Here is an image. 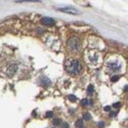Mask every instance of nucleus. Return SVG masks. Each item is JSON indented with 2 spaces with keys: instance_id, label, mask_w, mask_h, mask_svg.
I'll list each match as a JSON object with an SVG mask.
<instances>
[{
  "instance_id": "f257e3e1",
  "label": "nucleus",
  "mask_w": 128,
  "mask_h": 128,
  "mask_svg": "<svg viewBox=\"0 0 128 128\" xmlns=\"http://www.w3.org/2000/svg\"><path fill=\"white\" fill-rule=\"evenodd\" d=\"M65 68L68 74L78 75L82 71V64L77 59H68L65 63Z\"/></svg>"
},
{
  "instance_id": "f03ea898",
  "label": "nucleus",
  "mask_w": 128,
  "mask_h": 128,
  "mask_svg": "<svg viewBox=\"0 0 128 128\" xmlns=\"http://www.w3.org/2000/svg\"><path fill=\"white\" fill-rule=\"evenodd\" d=\"M67 46L72 51H78L81 48V40L76 36L70 38L67 40Z\"/></svg>"
},
{
  "instance_id": "7ed1b4c3",
  "label": "nucleus",
  "mask_w": 128,
  "mask_h": 128,
  "mask_svg": "<svg viewBox=\"0 0 128 128\" xmlns=\"http://www.w3.org/2000/svg\"><path fill=\"white\" fill-rule=\"evenodd\" d=\"M58 11H61L63 13H67V14H72V15H79L80 11L75 9L74 7L71 6H66V7H61V8H57Z\"/></svg>"
},
{
  "instance_id": "20e7f679",
  "label": "nucleus",
  "mask_w": 128,
  "mask_h": 128,
  "mask_svg": "<svg viewBox=\"0 0 128 128\" xmlns=\"http://www.w3.org/2000/svg\"><path fill=\"white\" fill-rule=\"evenodd\" d=\"M17 70H18V66H17L16 64H10V65L6 68V75H7L8 77H11V76L15 75Z\"/></svg>"
},
{
  "instance_id": "39448f33",
  "label": "nucleus",
  "mask_w": 128,
  "mask_h": 128,
  "mask_svg": "<svg viewBox=\"0 0 128 128\" xmlns=\"http://www.w3.org/2000/svg\"><path fill=\"white\" fill-rule=\"evenodd\" d=\"M42 24L46 26V27H51V26H53L55 24V22H54L53 19H51L49 17H44V18L42 19Z\"/></svg>"
},
{
  "instance_id": "423d86ee",
  "label": "nucleus",
  "mask_w": 128,
  "mask_h": 128,
  "mask_svg": "<svg viewBox=\"0 0 128 128\" xmlns=\"http://www.w3.org/2000/svg\"><path fill=\"white\" fill-rule=\"evenodd\" d=\"M108 67L110 70H112V71H117V70H119L120 65L117 64V62H110V63L108 64Z\"/></svg>"
},
{
  "instance_id": "0eeeda50",
  "label": "nucleus",
  "mask_w": 128,
  "mask_h": 128,
  "mask_svg": "<svg viewBox=\"0 0 128 128\" xmlns=\"http://www.w3.org/2000/svg\"><path fill=\"white\" fill-rule=\"evenodd\" d=\"M87 92L89 95H92L94 93V86L93 85H89L88 88H87Z\"/></svg>"
},
{
  "instance_id": "6e6552de",
  "label": "nucleus",
  "mask_w": 128,
  "mask_h": 128,
  "mask_svg": "<svg viewBox=\"0 0 128 128\" xmlns=\"http://www.w3.org/2000/svg\"><path fill=\"white\" fill-rule=\"evenodd\" d=\"M92 104H93V102H92L91 100H87V98H86V100H82V104H83V106H91Z\"/></svg>"
},
{
  "instance_id": "1a4fd4ad",
  "label": "nucleus",
  "mask_w": 128,
  "mask_h": 128,
  "mask_svg": "<svg viewBox=\"0 0 128 128\" xmlns=\"http://www.w3.org/2000/svg\"><path fill=\"white\" fill-rule=\"evenodd\" d=\"M76 125H77V127H78V128H84V123H83V120H82V119L77 120Z\"/></svg>"
},
{
  "instance_id": "9d476101",
  "label": "nucleus",
  "mask_w": 128,
  "mask_h": 128,
  "mask_svg": "<svg viewBox=\"0 0 128 128\" xmlns=\"http://www.w3.org/2000/svg\"><path fill=\"white\" fill-rule=\"evenodd\" d=\"M83 118H84L85 120H90V119H91V114H90L89 112H86V113L83 114Z\"/></svg>"
},
{
  "instance_id": "9b49d317",
  "label": "nucleus",
  "mask_w": 128,
  "mask_h": 128,
  "mask_svg": "<svg viewBox=\"0 0 128 128\" xmlns=\"http://www.w3.org/2000/svg\"><path fill=\"white\" fill-rule=\"evenodd\" d=\"M68 100H71V102H76L77 100V98L75 96H73V95H69L68 96Z\"/></svg>"
},
{
  "instance_id": "f8f14e48",
  "label": "nucleus",
  "mask_w": 128,
  "mask_h": 128,
  "mask_svg": "<svg viewBox=\"0 0 128 128\" xmlns=\"http://www.w3.org/2000/svg\"><path fill=\"white\" fill-rule=\"evenodd\" d=\"M61 123V119H59V118H55L54 120H53V124L56 126V125H59Z\"/></svg>"
},
{
  "instance_id": "ddd939ff",
  "label": "nucleus",
  "mask_w": 128,
  "mask_h": 128,
  "mask_svg": "<svg viewBox=\"0 0 128 128\" xmlns=\"http://www.w3.org/2000/svg\"><path fill=\"white\" fill-rule=\"evenodd\" d=\"M119 79V76H117V75H115V76H113V77H112V82H116V81Z\"/></svg>"
},
{
  "instance_id": "4468645a",
  "label": "nucleus",
  "mask_w": 128,
  "mask_h": 128,
  "mask_svg": "<svg viewBox=\"0 0 128 128\" xmlns=\"http://www.w3.org/2000/svg\"><path fill=\"white\" fill-rule=\"evenodd\" d=\"M120 106H121V104L120 102H115V104H113V108H120Z\"/></svg>"
},
{
  "instance_id": "2eb2a0df",
  "label": "nucleus",
  "mask_w": 128,
  "mask_h": 128,
  "mask_svg": "<svg viewBox=\"0 0 128 128\" xmlns=\"http://www.w3.org/2000/svg\"><path fill=\"white\" fill-rule=\"evenodd\" d=\"M61 128H69V124L67 122H63L61 125Z\"/></svg>"
},
{
  "instance_id": "dca6fc26",
  "label": "nucleus",
  "mask_w": 128,
  "mask_h": 128,
  "mask_svg": "<svg viewBox=\"0 0 128 128\" xmlns=\"http://www.w3.org/2000/svg\"><path fill=\"white\" fill-rule=\"evenodd\" d=\"M46 115V117H52V115H53V112H48Z\"/></svg>"
},
{
  "instance_id": "f3484780",
  "label": "nucleus",
  "mask_w": 128,
  "mask_h": 128,
  "mask_svg": "<svg viewBox=\"0 0 128 128\" xmlns=\"http://www.w3.org/2000/svg\"><path fill=\"white\" fill-rule=\"evenodd\" d=\"M110 110H112V108H110V106H104V110H106V112H110Z\"/></svg>"
},
{
  "instance_id": "a211bd4d",
  "label": "nucleus",
  "mask_w": 128,
  "mask_h": 128,
  "mask_svg": "<svg viewBox=\"0 0 128 128\" xmlns=\"http://www.w3.org/2000/svg\"><path fill=\"white\" fill-rule=\"evenodd\" d=\"M98 127L100 128L104 127V122H98Z\"/></svg>"
},
{
  "instance_id": "6ab92c4d",
  "label": "nucleus",
  "mask_w": 128,
  "mask_h": 128,
  "mask_svg": "<svg viewBox=\"0 0 128 128\" xmlns=\"http://www.w3.org/2000/svg\"><path fill=\"white\" fill-rule=\"evenodd\" d=\"M114 115H115V112H112V113H110V116H114Z\"/></svg>"
},
{
  "instance_id": "aec40b11",
  "label": "nucleus",
  "mask_w": 128,
  "mask_h": 128,
  "mask_svg": "<svg viewBox=\"0 0 128 128\" xmlns=\"http://www.w3.org/2000/svg\"><path fill=\"white\" fill-rule=\"evenodd\" d=\"M124 91H128V86H127V87H125V88H124Z\"/></svg>"
}]
</instances>
